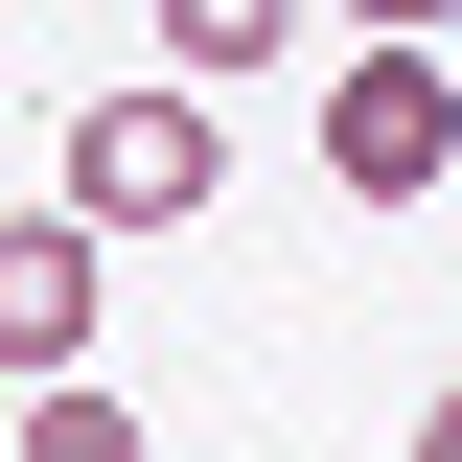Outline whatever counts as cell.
Instances as JSON below:
<instances>
[{
    "label": "cell",
    "mask_w": 462,
    "mask_h": 462,
    "mask_svg": "<svg viewBox=\"0 0 462 462\" xmlns=\"http://www.w3.org/2000/svg\"><path fill=\"white\" fill-rule=\"evenodd\" d=\"M439 162H462V69H439V23H370V47L324 69V185H346V208H416Z\"/></svg>",
    "instance_id": "1"
},
{
    "label": "cell",
    "mask_w": 462,
    "mask_h": 462,
    "mask_svg": "<svg viewBox=\"0 0 462 462\" xmlns=\"http://www.w3.org/2000/svg\"><path fill=\"white\" fill-rule=\"evenodd\" d=\"M69 208H93V231H185V208H208V185H231V116L208 93H69Z\"/></svg>",
    "instance_id": "2"
},
{
    "label": "cell",
    "mask_w": 462,
    "mask_h": 462,
    "mask_svg": "<svg viewBox=\"0 0 462 462\" xmlns=\"http://www.w3.org/2000/svg\"><path fill=\"white\" fill-rule=\"evenodd\" d=\"M93 254H116V231L93 208H69V185H47V208H0V393H47V370H93Z\"/></svg>",
    "instance_id": "3"
},
{
    "label": "cell",
    "mask_w": 462,
    "mask_h": 462,
    "mask_svg": "<svg viewBox=\"0 0 462 462\" xmlns=\"http://www.w3.org/2000/svg\"><path fill=\"white\" fill-rule=\"evenodd\" d=\"M139 23H162V69H185V93H254V69L300 47V0H139Z\"/></svg>",
    "instance_id": "4"
},
{
    "label": "cell",
    "mask_w": 462,
    "mask_h": 462,
    "mask_svg": "<svg viewBox=\"0 0 462 462\" xmlns=\"http://www.w3.org/2000/svg\"><path fill=\"white\" fill-rule=\"evenodd\" d=\"M23 462H162V439H139L93 370H47V393H23Z\"/></svg>",
    "instance_id": "5"
},
{
    "label": "cell",
    "mask_w": 462,
    "mask_h": 462,
    "mask_svg": "<svg viewBox=\"0 0 462 462\" xmlns=\"http://www.w3.org/2000/svg\"><path fill=\"white\" fill-rule=\"evenodd\" d=\"M416 462H462V370H439V393H416Z\"/></svg>",
    "instance_id": "6"
},
{
    "label": "cell",
    "mask_w": 462,
    "mask_h": 462,
    "mask_svg": "<svg viewBox=\"0 0 462 462\" xmlns=\"http://www.w3.org/2000/svg\"><path fill=\"white\" fill-rule=\"evenodd\" d=\"M346 23H462V0H346Z\"/></svg>",
    "instance_id": "7"
}]
</instances>
